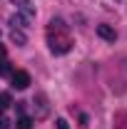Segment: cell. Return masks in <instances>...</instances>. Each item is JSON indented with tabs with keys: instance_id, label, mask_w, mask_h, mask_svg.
<instances>
[{
	"instance_id": "obj_10",
	"label": "cell",
	"mask_w": 127,
	"mask_h": 129,
	"mask_svg": "<svg viewBox=\"0 0 127 129\" xmlns=\"http://www.w3.org/2000/svg\"><path fill=\"white\" fill-rule=\"evenodd\" d=\"M17 129H32V119L30 117H20L17 119Z\"/></svg>"
},
{
	"instance_id": "obj_6",
	"label": "cell",
	"mask_w": 127,
	"mask_h": 129,
	"mask_svg": "<svg viewBox=\"0 0 127 129\" xmlns=\"http://www.w3.org/2000/svg\"><path fill=\"white\" fill-rule=\"evenodd\" d=\"M10 25H13L15 30H25V27L30 25V20H28V17H23V15H13V17H10Z\"/></svg>"
},
{
	"instance_id": "obj_12",
	"label": "cell",
	"mask_w": 127,
	"mask_h": 129,
	"mask_svg": "<svg viewBox=\"0 0 127 129\" xmlns=\"http://www.w3.org/2000/svg\"><path fill=\"white\" fill-rule=\"evenodd\" d=\"M55 124H57V129H70V124H67V119H62V117H60V119H57Z\"/></svg>"
},
{
	"instance_id": "obj_3",
	"label": "cell",
	"mask_w": 127,
	"mask_h": 129,
	"mask_svg": "<svg viewBox=\"0 0 127 129\" xmlns=\"http://www.w3.org/2000/svg\"><path fill=\"white\" fill-rule=\"evenodd\" d=\"M10 80H13V87H15V89H28V84H30V75H28L25 70H15Z\"/></svg>"
},
{
	"instance_id": "obj_4",
	"label": "cell",
	"mask_w": 127,
	"mask_h": 129,
	"mask_svg": "<svg viewBox=\"0 0 127 129\" xmlns=\"http://www.w3.org/2000/svg\"><path fill=\"white\" fill-rule=\"evenodd\" d=\"M17 5V15H23V17H28V20H32L35 17V8H32L28 0H13Z\"/></svg>"
},
{
	"instance_id": "obj_2",
	"label": "cell",
	"mask_w": 127,
	"mask_h": 129,
	"mask_svg": "<svg viewBox=\"0 0 127 129\" xmlns=\"http://www.w3.org/2000/svg\"><path fill=\"white\" fill-rule=\"evenodd\" d=\"M32 114H35V119H48L50 114V99L45 92H37V94L32 97Z\"/></svg>"
},
{
	"instance_id": "obj_8",
	"label": "cell",
	"mask_w": 127,
	"mask_h": 129,
	"mask_svg": "<svg viewBox=\"0 0 127 129\" xmlns=\"http://www.w3.org/2000/svg\"><path fill=\"white\" fill-rule=\"evenodd\" d=\"M115 129H127V112L115 114Z\"/></svg>"
},
{
	"instance_id": "obj_13",
	"label": "cell",
	"mask_w": 127,
	"mask_h": 129,
	"mask_svg": "<svg viewBox=\"0 0 127 129\" xmlns=\"http://www.w3.org/2000/svg\"><path fill=\"white\" fill-rule=\"evenodd\" d=\"M0 129H8V119L5 117H0Z\"/></svg>"
},
{
	"instance_id": "obj_5",
	"label": "cell",
	"mask_w": 127,
	"mask_h": 129,
	"mask_svg": "<svg viewBox=\"0 0 127 129\" xmlns=\"http://www.w3.org/2000/svg\"><path fill=\"white\" fill-rule=\"evenodd\" d=\"M97 35H100L102 40H107V42H115V40H117V32H115V27H110V25H97Z\"/></svg>"
},
{
	"instance_id": "obj_7",
	"label": "cell",
	"mask_w": 127,
	"mask_h": 129,
	"mask_svg": "<svg viewBox=\"0 0 127 129\" xmlns=\"http://www.w3.org/2000/svg\"><path fill=\"white\" fill-rule=\"evenodd\" d=\"M10 40L15 42L17 47H25V42H28V37H25V32H20V30H15L13 27V32H10Z\"/></svg>"
},
{
	"instance_id": "obj_9",
	"label": "cell",
	"mask_w": 127,
	"mask_h": 129,
	"mask_svg": "<svg viewBox=\"0 0 127 129\" xmlns=\"http://www.w3.org/2000/svg\"><path fill=\"white\" fill-rule=\"evenodd\" d=\"M10 104H13L10 94H8V92H0V112H5V109H8Z\"/></svg>"
},
{
	"instance_id": "obj_11",
	"label": "cell",
	"mask_w": 127,
	"mask_h": 129,
	"mask_svg": "<svg viewBox=\"0 0 127 129\" xmlns=\"http://www.w3.org/2000/svg\"><path fill=\"white\" fill-rule=\"evenodd\" d=\"M3 75H10V62H8V60L0 62V77H3Z\"/></svg>"
},
{
	"instance_id": "obj_14",
	"label": "cell",
	"mask_w": 127,
	"mask_h": 129,
	"mask_svg": "<svg viewBox=\"0 0 127 129\" xmlns=\"http://www.w3.org/2000/svg\"><path fill=\"white\" fill-rule=\"evenodd\" d=\"M3 60H5V47L0 45V62H3Z\"/></svg>"
},
{
	"instance_id": "obj_1",
	"label": "cell",
	"mask_w": 127,
	"mask_h": 129,
	"mask_svg": "<svg viewBox=\"0 0 127 129\" xmlns=\"http://www.w3.org/2000/svg\"><path fill=\"white\" fill-rule=\"evenodd\" d=\"M45 37H48V45H50V50H52L55 55H65V52H70V50H72L70 30H67V25H65L60 17H52V20H50Z\"/></svg>"
}]
</instances>
